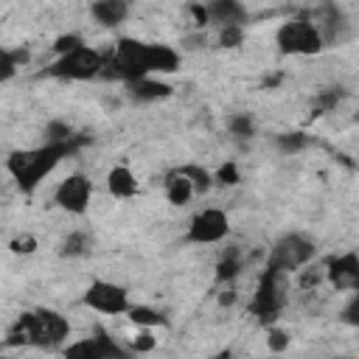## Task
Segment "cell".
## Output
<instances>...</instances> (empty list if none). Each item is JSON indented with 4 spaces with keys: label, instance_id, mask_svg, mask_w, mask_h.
<instances>
[{
    "label": "cell",
    "instance_id": "1",
    "mask_svg": "<svg viewBox=\"0 0 359 359\" xmlns=\"http://www.w3.org/2000/svg\"><path fill=\"white\" fill-rule=\"evenodd\" d=\"M70 323L65 314L53 311V309H34L20 314L8 331H6V345L17 348V345H28V348H45V351H62L70 339Z\"/></svg>",
    "mask_w": 359,
    "mask_h": 359
},
{
    "label": "cell",
    "instance_id": "2",
    "mask_svg": "<svg viewBox=\"0 0 359 359\" xmlns=\"http://www.w3.org/2000/svg\"><path fill=\"white\" fill-rule=\"evenodd\" d=\"M70 154V143H42L34 149H17L8 154L6 168L20 191H34L65 157Z\"/></svg>",
    "mask_w": 359,
    "mask_h": 359
},
{
    "label": "cell",
    "instance_id": "3",
    "mask_svg": "<svg viewBox=\"0 0 359 359\" xmlns=\"http://www.w3.org/2000/svg\"><path fill=\"white\" fill-rule=\"evenodd\" d=\"M104 76L118 79L123 84H132L137 79L151 76V42H143V39H135V36L118 39L109 59H107Z\"/></svg>",
    "mask_w": 359,
    "mask_h": 359
},
{
    "label": "cell",
    "instance_id": "4",
    "mask_svg": "<svg viewBox=\"0 0 359 359\" xmlns=\"http://www.w3.org/2000/svg\"><path fill=\"white\" fill-rule=\"evenodd\" d=\"M275 45L283 56H317L325 48L311 17H292L280 22L275 31Z\"/></svg>",
    "mask_w": 359,
    "mask_h": 359
},
{
    "label": "cell",
    "instance_id": "5",
    "mask_svg": "<svg viewBox=\"0 0 359 359\" xmlns=\"http://www.w3.org/2000/svg\"><path fill=\"white\" fill-rule=\"evenodd\" d=\"M104 70H107V59L95 48L84 45V48H79L73 53L56 56L53 65L48 67V76L67 79V81H90V79L104 76Z\"/></svg>",
    "mask_w": 359,
    "mask_h": 359
},
{
    "label": "cell",
    "instance_id": "6",
    "mask_svg": "<svg viewBox=\"0 0 359 359\" xmlns=\"http://www.w3.org/2000/svg\"><path fill=\"white\" fill-rule=\"evenodd\" d=\"M314 252H317V244H314L309 236H303V233H283V236L272 244V250H269V264H266V266H275V269H280V272L289 275V272L306 266V264L314 258Z\"/></svg>",
    "mask_w": 359,
    "mask_h": 359
},
{
    "label": "cell",
    "instance_id": "7",
    "mask_svg": "<svg viewBox=\"0 0 359 359\" xmlns=\"http://www.w3.org/2000/svg\"><path fill=\"white\" fill-rule=\"evenodd\" d=\"M230 233V216L227 210L222 208H202L191 216L188 222V230H185V241L188 244H199V247H208V244H219L224 241Z\"/></svg>",
    "mask_w": 359,
    "mask_h": 359
},
{
    "label": "cell",
    "instance_id": "8",
    "mask_svg": "<svg viewBox=\"0 0 359 359\" xmlns=\"http://www.w3.org/2000/svg\"><path fill=\"white\" fill-rule=\"evenodd\" d=\"M283 292H286V272L275 269V266H266L261 280H258V289H255V297H252V314L272 325L275 314L280 311L283 306Z\"/></svg>",
    "mask_w": 359,
    "mask_h": 359
},
{
    "label": "cell",
    "instance_id": "9",
    "mask_svg": "<svg viewBox=\"0 0 359 359\" xmlns=\"http://www.w3.org/2000/svg\"><path fill=\"white\" fill-rule=\"evenodd\" d=\"M81 303L98 314H107V317H115V314H126L132 309V300H129V292L115 283V280H90V286L84 289L81 294Z\"/></svg>",
    "mask_w": 359,
    "mask_h": 359
},
{
    "label": "cell",
    "instance_id": "10",
    "mask_svg": "<svg viewBox=\"0 0 359 359\" xmlns=\"http://www.w3.org/2000/svg\"><path fill=\"white\" fill-rule=\"evenodd\" d=\"M90 199H93V180L87 174H81V171L67 174L53 191L56 208L70 213V216H84L87 208H90Z\"/></svg>",
    "mask_w": 359,
    "mask_h": 359
},
{
    "label": "cell",
    "instance_id": "11",
    "mask_svg": "<svg viewBox=\"0 0 359 359\" xmlns=\"http://www.w3.org/2000/svg\"><path fill=\"white\" fill-rule=\"evenodd\" d=\"M325 280L337 292H356L359 289V252L348 250L331 255L325 264Z\"/></svg>",
    "mask_w": 359,
    "mask_h": 359
},
{
    "label": "cell",
    "instance_id": "12",
    "mask_svg": "<svg viewBox=\"0 0 359 359\" xmlns=\"http://www.w3.org/2000/svg\"><path fill=\"white\" fill-rule=\"evenodd\" d=\"M311 22L317 25L325 48L328 45H337L348 36V20H345V11L339 6H317L311 11Z\"/></svg>",
    "mask_w": 359,
    "mask_h": 359
},
{
    "label": "cell",
    "instance_id": "13",
    "mask_svg": "<svg viewBox=\"0 0 359 359\" xmlns=\"http://www.w3.org/2000/svg\"><path fill=\"white\" fill-rule=\"evenodd\" d=\"M208 8V22L219 25V28H230V25H241L250 20V11L244 3L238 0H213V3H205Z\"/></svg>",
    "mask_w": 359,
    "mask_h": 359
},
{
    "label": "cell",
    "instance_id": "14",
    "mask_svg": "<svg viewBox=\"0 0 359 359\" xmlns=\"http://www.w3.org/2000/svg\"><path fill=\"white\" fill-rule=\"evenodd\" d=\"M126 95H129L132 101H140V104L160 101V98L171 95V84L163 81L160 76H146V79H137V81L126 84Z\"/></svg>",
    "mask_w": 359,
    "mask_h": 359
},
{
    "label": "cell",
    "instance_id": "15",
    "mask_svg": "<svg viewBox=\"0 0 359 359\" xmlns=\"http://www.w3.org/2000/svg\"><path fill=\"white\" fill-rule=\"evenodd\" d=\"M107 191L115 199H132L140 191V182H137V177L129 165H112L107 171Z\"/></svg>",
    "mask_w": 359,
    "mask_h": 359
},
{
    "label": "cell",
    "instance_id": "16",
    "mask_svg": "<svg viewBox=\"0 0 359 359\" xmlns=\"http://www.w3.org/2000/svg\"><path fill=\"white\" fill-rule=\"evenodd\" d=\"M90 17L104 28H115L129 17V6L123 0H95L90 6Z\"/></svg>",
    "mask_w": 359,
    "mask_h": 359
},
{
    "label": "cell",
    "instance_id": "17",
    "mask_svg": "<svg viewBox=\"0 0 359 359\" xmlns=\"http://www.w3.org/2000/svg\"><path fill=\"white\" fill-rule=\"evenodd\" d=\"M180 50L165 42H151V76H168L180 70Z\"/></svg>",
    "mask_w": 359,
    "mask_h": 359
},
{
    "label": "cell",
    "instance_id": "18",
    "mask_svg": "<svg viewBox=\"0 0 359 359\" xmlns=\"http://www.w3.org/2000/svg\"><path fill=\"white\" fill-rule=\"evenodd\" d=\"M129 323L135 328H149V331H157V328H165L168 325V317L163 311H157L154 306H146V303H132V309L126 311Z\"/></svg>",
    "mask_w": 359,
    "mask_h": 359
},
{
    "label": "cell",
    "instance_id": "19",
    "mask_svg": "<svg viewBox=\"0 0 359 359\" xmlns=\"http://www.w3.org/2000/svg\"><path fill=\"white\" fill-rule=\"evenodd\" d=\"M194 196H196V191H194L191 180H188L180 168H177L174 174H168V180H165V199H168L171 205L182 208V205H188Z\"/></svg>",
    "mask_w": 359,
    "mask_h": 359
},
{
    "label": "cell",
    "instance_id": "20",
    "mask_svg": "<svg viewBox=\"0 0 359 359\" xmlns=\"http://www.w3.org/2000/svg\"><path fill=\"white\" fill-rule=\"evenodd\" d=\"M62 359H104V353H101L98 339L90 334V337L70 339V342L62 348Z\"/></svg>",
    "mask_w": 359,
    "mask_h": 359
},
{
    "label": "cell",
    "instance_id": "21",
    "mask_svg": "<svg viewBox=\"0 0 359 359\" xmlns=\"http://www.w3.org/2000/svg\"><path fill=\"white\" fill-rule=\"evenodd\" d=\"M25 62H28V50H22V48H3L0 50V81H11Z\"/></svg>",
    "mask_w": 359,
    "mask_h": 359
},
{
    "label": "cell",
    "instance_id": "22",
    "mask_svg": "<svg viewBox=\"0 0 359 359\" xmlns=\"http://www.w3.org/2000/svg\"><path fill=\"white\" fill-rule=\"evenodd\" d=\"M90 250H93V236L84 233V230L67 233V236L62 238V247H59V252L67 255V258H81V255H87Z\"/></svg>",
    "mask_w": 359,
    "mask_h": 359
},
{
    "label": "cell",
    "instance_id": "23",
    "mask_svg": "<svg viewBox=\"0 0 359 359\" xmlns=\"http://www.w3.org/2000/svg\"><path fill=\"white\" fill-rule=\"evenodd\" d=\"M93 337L98 339V345H101V353H104V359H132V351L129 348H123L107 328H95L93 331Z\"/></svg>",
    "mask_w": 359,
    "mask_h": 359
},
{
    "label": "cell",
    "instance_id": "24",
    "mask_svg": "<svg viewBox=\"0 0 359 359\" xmlns=\"http://www.w3.org/2000/svg\"><path fill=\"white\" fill-rule=\"evenodd\" d=\"M180 171L191 180V185H194V191H196V194H208V191L216 185L213 171H208L205 165H194V163H191V165H182Z\"/></svg>",
    "mask_w": 359,
    "mask_h": 359
},
{
    "label": "cell",
    "instance_id": "25",
    "mask_svg": "<svg viewBox=\"0 0 359 359\" xmlns=\"http://www.w3.org/2000/svg\"><path fill=\"white\" fill-rule=\"evenodd\" d=\"M275 146L283 151V154H300L306 146H309V135L306 132H280L275 137Z\"/></svg>",
    "mask_w": 359,
    "mask_h": 359
},
{
    "label": "cell",
    "instance_id": "26",
    "mask_svg": "<svg viewBox=\"0 0 359 359\" xmlns=\"http://www.w3.org/2000/svg\"><path fill=\"white\" fill-rule=\"evenodd\" d=\"M238 272H241L238 252H224V255L219 258V264H216V280H219V283H230V280L238 278Z\"/></svg>",
    "mask_w": 359,
    "mask_h": 359
},
{
    "label": "cell",
    "instance_id": "27",
    "mask_svg": "<svg viewBox=\"0 0 359 359\" xmlns=\"http://www.w3.org/2000/svg\"><path fill=\"white\" fill-rule=\"evenodd\" d=\"M227 129H230L233 137H252L255 135V121L247 112H236V115L227 118Z\"/></svg>",
    "mask_w": 359,
    "mask_h": 359
},
{
    "label": "cell",
    "instance_id": "28",
    "mask_svg": "<svg viewBox=\"0 0 359 359\" xmlns=\"http://www.w3.org/2000/svg\"><path fill=\"white\" fill-rule=\"evenodd\" d=\"M339 320L345 325H351V328H359V289L348 294V300H345V306L339 311Z\"/></svg>",
    "mask_w": 359,
    "mask_h": 359
},
{
    "label": "cell",
    "instance_id": "29",
    "mask_svg": "<svg viewBox=\"0 0 359 359\" xmlns=\"http://www.w3.org/2000/svg\"><path fill=\"white\" fill-rule=\"evenodd\" d=\"M87 42L79 36V34H62V36H56L53 39V53L56 56H65V53H73V50H79V48H84Z\"/></svg>",
    "mask_w": 359,
    "mask_h": 359
},
{
    "label": "cell",
    "instance_id": "30",
    "mask_svg": "<svg viewBox=\"0 0 359 359\" xmlns=\"http://www.w3.org/2000/svg\"><path fill=\"white\" fill-rule=\"evenodd\" d=\"M45 143H70L73 140V129L70 123H62V121H50L48 129H45Z\"/></svg>",
    "mask_w": 359,
    "mask_h": 359
},
{
    "label": "cell",
    "instance_id": "31",
    "mask_svg": "<svg viewBox=\"0 0 359 359\" xmlns=\"http://www.w3.org/2000/svg\"><path fill=\"white\" fill-rule=\"evenodd\" d=\"M289 334L280 328V325H266V345H269V351H275V353H283L286 348H289Z\"/></svg>",
    "mask_w": 359,
    "mask_h": 359
},
{
    "label": "cell",
    "instance_id": "32",
    "mask_svg": "<svg viewBox=\"0 0 359 359\" xmlns=\"http://www.w3.org/2000/svg\"><path fill=\"white\" fill-rule=\"evenodd\" d=\"M241 42H244V28H241V25L219 28V45H222V48H238Z\"/></svg>",
    "mask_w": 359,
    "mask_h": 359
},
{
    "label": "cell",
    "instance_id": "33",
    "mask_svg": "<svg viewBox=\"0 0 359 359\" xmlns=\"http://www.w3.org/2000/svg\"><path fill=\"white\" fill-rule=\"evenodd\" d=\"M216 182L219 185H236L238 180H241V174H238V165L236 163H222L219 168H216Z\"/></svg>",
    "mask_w": 359,
    "mask_h": 359
},
{
    "label": "cell",
    "instance_id": "34",
    "mask_svg": "<svg viewBox=\"0 0 359 359\" xmlns=\"http://www.w3.org/2000/svg\"><path fill=\"white\" fill-rule=\"evenodd\" d=\"M154 345H157L154 331H149V328H137V337L132 339V351H135V353H146V351H151Z\"/></svg>",
    "mask_w": 359,
    "mask_h": 359
},
{
    "label": "cell",
    "instance_id": "35",
    "mask_svg": "<svg viewBox=\"0 0 359 359\" xmlns=\"http://www.w3.org/2000/svg\"><path fill=\"white\" fill-rule=\"evenodd\" d=\"M8 247H11V252H17V255H20V252H25V255H28V252H34L36 241H34V236H28V233H25V236L11 238V244H8Z\"/></svg>",
    "mask_w": 359,
    "mask_h": 359
},
{
    "label": "cell",
    "instance_id": "36",
    "mask_svg": "<svg viewBox=\"0 0 359 359\" xmlns=\"http://www.w3.org/2000/svg\"><path fill=\"white\" fill-rule=\"evenodd\" d=\"M213 359H230V351H222V353H216Z\"/></svg>",
    "mask_w": 359,
    "mask_h": 359
}]
</instances>
